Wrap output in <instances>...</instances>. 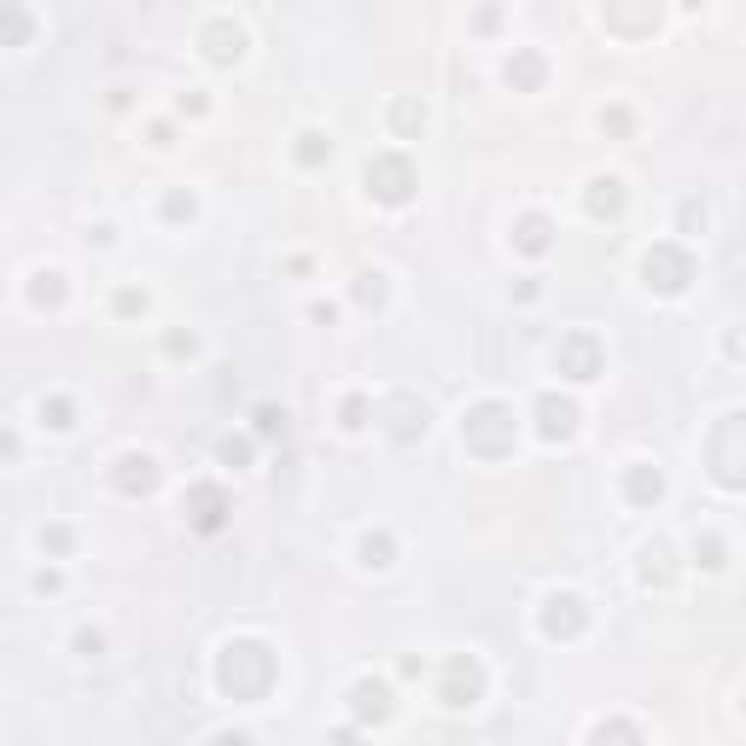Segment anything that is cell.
Here are the masks:
<instances>
[{
  "label": "cell",
  "instance_id": "cell-1",
  "mask_svg": "<svg viewBox=\"0 0 746 746\" xmlns=\"http://www.w3.org/2000/svg\"><path fill=\"white\" fill-rule=\"evenodd\" d=\"M216 677H222V688H228L234 700H263L269 682H274V653L263 642H234V647H222Z\"/></svg>",
  "mask_w": 746,
  "mask_h": 746
},
{
  "label": "cell",
  "instance_id": "cell-2",
  "mask_svg": "<svg viewBox=\"0 0 746 746\" xmlns=\"http://www.w3.org/2000/svg\"><path fill=\"white\" fill-rule=\"evenodd\" d=\"M642 274H647V286H659V292H682V286L694 280V263H688V251H677V245H653L642 257Z\"/></svg>",
  "mask_w": 746,
  "mask_h": 746
},
{
  "label": "cell",
  "instance_id": "cell-3",
  "mask_svg": "<svg viewBox=\"0 0 746 746\" xmlns=\"http://www.w3.org/2000/svg\"><path fill=\"white\" fill-rule=\"evenodd\" d=\"M513 432V414L502 403H484V408H473L467 414V426H461V438H467V449H478V455H502V449H513V443H502V438H490V432Z\"/></svg>",
  "mask_w": 746,
  "mask_h": 746
},
{
  "label": "cell",
  "instance_id": "cell-4",
  "mask_svg": "<svg viewBox=\"0 0 746 746\" xmlns=\"http://www.w3.org/2000/svg\"><path fill=\"white\" fill-rule=\"evenodd\" d=\"M478 694H484V671H478L473 659H449L438 700L449 706V712H467V706H478Z\"/></svg>",
  "mask_w": 746,
  "mask_h": 746
},
{
  "label": "cell",
  "instance_id": "cell-5",
  "mask_svg": "<svg viewBox=\"0 0 746 746\" xmlns=\"http://www.w3.org/2000/svg\"><path fill=\"white\" fill-rule=\"evenodd\" d=\"M368 193L385 204H403L414 193V170H408L403 158H373L368 164Z\"/></svg>",
  "mask_w": 746,
  "mask_h": 746
},
{
  "label": "cell",
  "instance_id": "cell-6",
  "mask_svg": "<svg viewBox=\"0 0 746 746\" xmlns=\"http://www.w3.org/2000/svg\"><path fill=\"white\" fill-rule=\"evenodd\" d=\"M554 362H560V373H566V379H595V373H601V344L589 339V333H572V339L560 344V356H554Z\"/></svg>",
  "mask_w": 746,
  "mask_h": 746
},
{
  "label": "cell",
  "instance_id": "cell-7",
  "mask_svg": "<svg viewBox=\"0 0 746 746\" xmlns=\"http://www.w3.org/2000/svg\"><path fill=\"white\" fill-rule=\"evenodd\" d=\"M187 513H193L199 531H222V519H228V496H222L216 484H193V490H187Z\"/></svg>",
  "mask_w": 746,
  "mask_h": 746
},
{
  "label": "cell",
  "instance_id": "cell-8",
  "mask_svg": "<svg viewBox=\"0 0 746 746\" xmlns=\"http://www.w3.org/2000/svg\"><path fill=\"white\" fill-rule=\"evenodd\" d=\"M577 630H583V601L577 595H548L543 636H577Z\"/></svg>",
  "mask_w": 746,
  "mask_h": 746
},
{
  "label": "cell",
  "instance_id": "cell-9",
  "mask_svg": "<svg viewBox=\"0 0 746 746\" xmlns=\"http://www.w3.org/2000/svg\"><path fill=\"white\" fill-rule=\"evenodd\" d=\"M152 484H158V461L152 455H123L117 461V490L123 496H146Z\"/></svg>",
  "mask_w": 746,
  "mask_h": 746
},
{
  "label": "cell",
  "instance_id": "cell-10",
  "mask_svg": "<svg viewBox=\"0 0 746 746\" xmlns=\"http://www.w3.org/2000/svg\"><path fill=\"white\" fill-rule=\"evenodd\" d=\"M537 432H543V438H572L577 408L566 403V397H543V403H537Z\"/></svg>",
  "mask_w": 746,
  "mask_h": 746
},
{
  "label": "cell",
  "instance_id": "cell-11",
  "mask_svg": "<svg viewBox=\"0 0 746 746\" xmlns=\"http://www.w3.org/2000/svg\"><path fill=\"white\" fill-rule=\"evenodd\" d=\"M350 706H356V717H373V723H379V717H391V688H385V682H356V688H350Z\"/></svg>",
  "mask_w": 746,
  "mask_h": 746
},
{
  "label": "cell",
  "instance_id": "cell-12",
  "mask_svg": "<svg viewBox=\"0 0 746 746\" xmlns=\"http://www.w3.org/2000/svg\"><path fill=\"white\" fill-rule=\"evenodd\" d=\"M618 204H624L618 175H595V181H589V210H595V216H618Z\"/></svg>",
  "mask_w": 746,
  "mask_h": 746
},
{
  "label": "cell",
  "instance_id": "cell-13",
  "mask_svg": "<svg viewBox=\"0 0 746 746\" xmlns=\"http://www.w3.org/2000/svg\"><path fill=\"white\" fill-rule=\"evenodd\" d=\"M204 53H210V59H222V65H228V59H239V30H228V24H210V30H204Z\"/></svg>",
  "mask_w": 746,
  "mask_h": 746
},
{
  "label": "cell",
  "instance_id": "cell-14",
  "mask_svg": "<svg viewBox=\"0 0 746 746\" xmlns=\"http://www.w3.org/2000/svg\"><path fill=\"white\" fill-rule=\"evenodd\" d=\"M548 234H554V228H548V216H525V222H519V251H525V257H543Z\"/></svg>",
  "mask_w": 746,
  "mask_h": 746
},
{
  "label": "cell",
  "instance_id": "cell-15",
  "mask_svg": "<svg viewBox=\"0 0 746 746\" xmlns=\"http://www.w3.org/2000/svg\"><path fill=\"white\" fill-rule=\"evenodd\" d=\"M659 496H665V478L653 473V467H630V502H659Z\"/></svg>",
  "mask_w": 746,
  "mask_h": 746
},
{
  "label": "cell",
  "instance_id": "cell-16",
  "mask_svg": "<svg viewBox=\"0 0 746 746\" xmlns=\"http://www.w3.org/2000/svg\"><path fill=\"white\" fill-rule=\"evenodd\" d=\"M508 82H513V88H537V82H543V59H537V53L508 59Z\"/></svg>",
  "mask_w": 746,
  "mask_h": 746
},
{
  "label": "cell",
  "instance_id": "cell-17",
  "mask_svg": "<svg viewBox=\"0 0 746 746\" xmlns=\"http://www.w3.org/2000/svg\"><path fill=\"white\" fill-rule=\"evenodd\" d=\"M362 566H391V537H385V531H368V537H362Z\"/></svg>",
  "mask_w": 746,
  "mask_h": 746
},
{
  "label": "cell",
  "instance_id": "cell-18",
  "mask_svg": "<svg viewBox=\"0 0 746 746\" xmlns=\"http://www.w3.org/2000/svg\"><path fill=\"white\" fill-rule=\"evenodd\" d=\"M595 746H642V735H636L630 723H601V729H595Z\"/></svg>",
  "mask_w": 746,
  "mask_h": 746
},
{
  "label": "cell",
  "instance_id": "cell-19",
  "mask_svg": "<svg viewBox=\"0 0 746 746\" xmlns=\"http://www.w3.org/2000/svg\"><path fill=\"white\" fill-rule=\"evenodd\" d=\"M41 420H47L53 432H65V426H76V420H70V403H65V397H53V403H41Z\"/></svg>",
  "mask_w": 746,
  "mask_h": 746
},
{
  "label": "cell",
  "instance_id": "cell-20",
  "mask_svg": "<svg viewBox=\"0 0 746 746\" xmlns=\"http://www.w3.org/2000/svg\"><path fill=\"white\" fill-rule=\"evenodd\" d=\"M41 286H35V304H59L65 298V286H59V274H35Z\"/></svg>",
  "mask_w": 746,
  "mask_h": 746
},
{
  "label": "cell",
  "instance_id": "cell-21",
  "mask_svg": "<svg viewBox=\"0 0 746 746\" xmlns=\"http://www.w3.org/2000/svg\"><path fill=\"white\" fill-rule=\"evenodd\" d=\"M694 560H700V566H723V543H717V537H700V543H694Z\"/></svg>",
  "mask_w": 746,
  "mask_h": 746
},
{
  "label": "cell",
  "instance_id": "cell-22",
  "mask_svg": "<svg viewBox=\"0 0 746 746\" xmlns=\"http://www.w3.org/2000/svg\"><path fill=\"white\" fill-rule=\"evenodd\" d=\"M257 432H263V438L286 432V414H280V408H257Z\"/></svg>",
  "mask_w": 746,
  "mask_h": 746
},
{
  "label": "cell",
  "instance_id": "cell-23",
  "mask_svg": "<svg viewBox=\"0 0 746 746\" xmlns=\"http://www.w3.org/2000/svg\"><path fill=\"white\" fill-rule=\"evenodd\" d=\"M327 152H333V146H327L321 135H304V146H298V158H304V164H321Z\"/></svg>",
  "mask_w": 746,
  "mask_h": 746
},
{
  "label": "cell",
  "instance_id": "cell-24",
  "mask_svg": "<svg viewBox=\"0 0 746 746\" xmlns=\"http://www.w3.org/2000/svg\"><path fill=\"white\" fill-rule=\"evenodd\" d=\"M344 426H350V432H362V426H368V403H362V397H350V403H344Z\"/></svg>",
  "mask_w": 746,
  "mask_h": 746
},
{
  "label": "cell",
  "instance_id": "cell-25",
  "mask_svg": "<svg viewBox=\"0 0 746 746\" xmlns=\"http://www.w3.org/2000/svg\"><path fill=\"white\" fill-rule=\"evenodd\" d=\"M420 123H426L420 105H397V129H420Z\"/></svg>",
  "mask_w": 746,
  "mask_h": 746
},
{
  "label": "cell",
  "instance_id": "cell-26",
  "mask_svg": "<svg viewBox=\"0 0 746 746\" xmlns=\"http://www.w3.org/2000/svg\"><path fill=\"white\" fill-rule=\"evenodd\" d=\"M41 548H53V554H65V548H70V531H59V525H53V531H41Z\"/></svg>",
  "mask_w": 746,
  "mask_h": 746
},
{
  "label": "cell",
  "instance_id": "cell-27",
  "mask_svg": "<svg viewBox=\"0 0 746 746\" xmlns=\"http://www.w3.org/2000/svg\"><path fill=\"white\" fill-rule=\"evenodd\" d=\"M117 309H123V315H135V309H146V298H140V292H123V298H117Z\"/></svg>",
  "mask_w": 746,
  "mask_h": 746
},
{
  "label": "cell",
  "instance_id": "cell-28",
  "mask_svg": "<svg viewBox=\"0 0 746 746\" xmlns=\"http://www.w3.org/2000/svg\"><path fill=\"white\" fill-rule=\"evenodd\" d=\"M216 746H245V735H222V741H216Z\"/></svg>",
  "mask_w": 746,
  "mask_h": 746
}]
</instances>
